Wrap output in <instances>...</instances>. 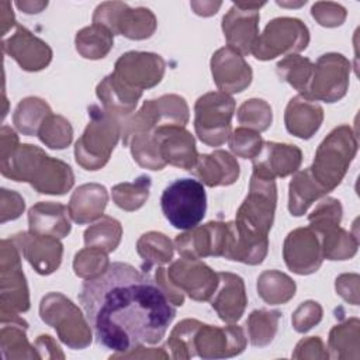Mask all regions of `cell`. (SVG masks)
<instances>
[{
    "instance_id": "ba28073f",
    "label": "cell",
    "mask_w": 360,
    "mask_h": 360,
    "mask_svg": "<svg viewBox=\"0 0 360 360\" xmlns=\"http://www.w3.org/2000/svg\"><path fill=\"white\" fill-rule=\"evenodd\" d=\"M160 207L165 218L177 229L197 226L207 211V195L201 181L177 179L162 193Z\"/></svg>"
},
{
    "instance_id": "f5cc1de1",
    "label": "cell",
    "mask_w": 360,
    "mask_h": 360,
    "mask_svg": "<svg viewBox=\"0 0 360 360\" xmlns=\"http://www.w3.org/2000/svg\"><path fill=\"white\" fill-rule=\"evenodd\" d=\"M25 208L24 198L13 190L1 188L0 190V222L17 219Z\"/></svg>"
},
{
    "instance_id": "4316f807",
    "label": "cell",
    "mask_w": 360,
    "mask_h": 360,
    "mask_svg": "<svg viewBox=\"0 0 360 360\" xmlns=\"http://www.w3.org/2000/svg\"><path fill=\"white\" fill-rule=\"evenodd\" d=\"M142 93L122 83L114 73L107 75L96 87L101 107L121 122L134 114Z\"/></svg>"
},
{
    "instance_id": "1f68e13d",
    "label": "cell",
    "mask_w": 360,
    "mask_h": 360,
    "mask_svg": "<svg viewBox=\"0 0 360 360\" xmlns=\"http://www.w3.org/2000/svg\"><path fill=\"white\" fill-rule=\"evenodd\" d=\"M329 357L338 360H357L360 357V321L349 318L335 325L328 338Z\"/></svg>"
},
{
    "instance_id": "c3c4849f",
    "label": "cell",
    "mask_w": 360,
    "mask_h": 360,
    "mask_svg": "<svg viewBox=\"0 0 360 360\" xmlns=\"http://www.w3.org/2000/svg\"><path fill=\"white\" fill-rule=\"evenodd\" d=\"M108 253L96 248H83L75 255L73 271L77 277L90 280L101 276L110 267Z\"/></svg>"
},
{
    "instance_id": "4dcf8cb0",
    "label": "cell",
    "mask_w": 360,
    "mask_h": 360,
    "mask_svg": "<svg viewBox=\"0 0 360 360\" xmlns=\"http://www.w3.org/2000/svg\"><path fill=\"white\" fill-rule=\"evenodd\" d=\"M326 194L328 191L315 180L309 167L295 172L288 184V211L294 217H301L312 202Z\"/></svg>"
},
{
    "instance_id": "cb8c5ba5",
    "label": "cell",
    "mask_w": 360,
    "mask_h": 360,
    "mask_svg": "<svg viewBox=\"0 0 360 360\" xmlns=\"http://www.w3.org/2000/svg\"><path fill=\"white\" fill-rule=\"evenodd\" d=\"M153 135L166 165L188 172L194 167L198 158L195 139L184 127H160L155 129Z\"/></svg>"
},
{
    "instance_id": "3957f363",
    "label": "cell",
    "mask_w": 360,
    "mask_h": 360,
    "mask_svg": "<svg viewBox=\"0 0 360 360\" xmlns=\"http://www.w3.org/2000/svg\"><path fill=\"white\" fill-rule=\"evenodd\" d=\"M0 172L14 181L28 183L39 194L63 195L75 183L68 163L48 156L31 143H20L8 156L0 159Z\"/></svg>"
},
{
    "instance_id": "94428289",
    "label": "cell",
    "mask_w": 360,
    "mask_h": 360,
    "mask_svg": "<svg viewBox=\"0 0 360 360\" xmlns=\"http://www.w3.org/2000/svg\"><path fill=\"white\" fill-rule=\"evenodd\" d=\"M0 24H1V35L6 37L8 30H11L15 24L14 13L11 10V3L1 1L0 3Z\"/></svg>"
},
{
    "instance_id": "30bf717a",
    "label": "cell",
    "mask_w": 360,
    "mask_h": 360,
    "mask_svg": "<svg viewBox=\"0 0 360 360\" xmlns=\"http://www.w3.org/2000/svg\"><path fill=\"white\" fill-rule=\"evenodd\" d=\"M235 112V100L222 91H210L194 104V129L207 146H221L228 141Z\"/></svg>"
},
{
    "instance_id": "2e32d148",
    "label": "cell",
    "mask_w": 360,
    "mask_h": 360,
    "mask_svg": "<svg viewBox=\"0 0 360 360\" xmlns=\"http://www.w3.org/2000/svg\"><path fill=\"white\" fill-rule=\"evenodd\" d=\"M165 70L166 62L160 55L129 51L117 59L112 73L127 86L143 91L159 84L165 76Z\"/></svg>"
},
{
    "instance_id": "e0dca14e",
    "label": "cell",
    "mask_w": 360,
    "mask_h": 360,
    "mask_svg": "<svg viewBox=\"0 0 360 360\" xmlns=\"http://www.w3.org/2000/svg\"><path fill=\"white\" fill-rule=\"evenodd\" d=\"M248 338L240 326H212L200 323L194 335L195 356L201 359H226L240 354L246 349Z\"/></svg>"
},
{
    "instance_id": "484cf974",
    "label": "cell",
    "mask_w": 360,
    "mask_h": 360,
    "mask_svg": "<svg viewBox=\"0 0 360 360\" xmlns=\"http://www.w3.org/2000/svg\"><path fill=\"white\" fill-rule=\"evenodd\" d=\"M200 181L208 187L231 186L240 173L239 163L233 155L226 150H214L198 155L194 167L190 170Z\"/></svg>"
},
{
    "instance_id": "ac0fdd59",
    "label": "cell",
    "mask_w": 360,
    "mask_h": 360,
    "mask_svg": "<svg viewBox=\"0 0 360 360\" xmlns=\"http://www.w3.org/2000/svg\"><path fill=\"white\" fill-rule=\"evenodd\" d=\"M228 236V222L210 221L177 235L173 245L181 257L202 259L224 256Z\"/></svg>"
},
{
    "instance_id": "7bdbcfd3",
    "label": "cell",
    "mask_w": 360,
    "mask_h": 360,
    "mask_svg": "<svg viewBox=\"0 0 360 360\" xmlns=\"http://www.w3.org/2000/svg\"><path fill=\"white\" fill-rule=\"evenodd\" d=\"M153 132L135 134L129 136L124 145L129 146L134 160L141 167L149 169V170H162L166 166V163L160 158Z\"/></svg>"
},
{
    "instance_id": "681fc988",
    "label": "cell",
    "mask_w": 360,
    "mask_h": 360,
    "mask_svg": "<svg viewBox=\"0 0 360 360\" xmlns=\"http://www.w3.org/2000/svg\"><path fill=\"white\" fill-rule=\"evenodd\" d=\"M228 145L235 156L243 159H253L260 152L263 139L260 136V132L250 128L238 127L229 134Z\"/></svg>"
},
{
    "instance_id": "db71d44e",
    "label": "cell",
    "mask_w": 360,
    "mask_h": 360,
    "mask_svg": "<svg viewBox=\"0 0 360 360\" xmlns=\"http://www.w3.org/2000/svg\"><path fill=\"white\" fill-rule=\"evenodd\" d=\"M292 359H311V360H326L329 359V352L326 350L325 343L319 336H309L301 339L294 352H292Z\"/></svg>"
},
{
    "instance_id": "ee69618b",
    "label": "cell",
    "mask_w": 360,
    "mask_h": 360,
    "mask_svg": "<svg viewBox=\"0 0 360 360\" xmlns=\"http://www.w3.org/2000/svg\"><path fill=\"white\" fill-rule=\"evenodd\" d=\"M197 319H183L170 332L166 342V347L170 350V357L176 360H187L195 356L194 335L200 326Z\"/></svg>"
},
{
    "instance_id": "277c9868",
    "label": "cell",
    "mask_w": 360,
    "mask_h": 360,
    "mask_svg": "<svg viewBox=\"0 0 360 360\" xmlns=\"http://www.w3.org/2000/svg\"><path fill=\"white\" fill-rule=\"evenodd\" d=\"M87 114L89 124L75 143V159L84 170L94 172L110 160L121 136V121L97 104L89 105Z\"/></svg>"
},
{
    "instance_id": "11a10c76",
    "label": "cell",
    "mask_w": 360,
    "mask_h": 360,
    "mask_svg": "<svg viewBox=\"0 0 360 360\" xmlns=\"http://www.w3.org/2000/svg\"><path fill=\"white\" fill-rule=\"evenodd\" d=\"M359 283L360 277L356 273H343L335 280V290L346 302L359 305Z\"/></svg>"
},
{
    "instance_id": "d590c367",
    "label": "cell",
    "mask_w": 360,
    "mask_h": 360,
    "mask_svg": "<svg viewBox=\"0 0 360 360\" xmlns=\"http://www.w3.org/2000/svg\"><path fill=\"white\" fill-rule=\"evenodd\" d=\"M52 114L48 103L39 97L31 96L22 98L13 114V122L18 132L27 136L38 135L44 120Z\"/></svg>"
},
{
    "instance_id": "603a6c76",
    "label": "cell",
    "mask_w": 360,
    "mask_h": 360,
    "mask_svg": "<svg viewBox=\"0 0 360 360\" xmlns=\"http://www.w3.org/2000/svg\"><path fill=\"white\" fill-rule=\"evenodd\" d=\"M253 173L262 179L274 180L298 172L302 163V152L291 143L263 141L260 152L252 159Z\"/></svg>"
},
{
    "instance_id": "d6986e66",
    "label": "cell",
    "mask_w": 360,
    "mask_h": 360,
    "mask_svg": "<svg viewBox=\"0 0 360 360\" xmlns=\"http://www.w3.org/2000/svg\"><path fill=\"white\" fill-rule=\"evenodd\" d=\"M283 259L288 270L295 274L315 273L323 262L319 235L309 226L292 229L284 239Z\"/></svg>"
},
{
    "instance_id": "91938a15",
    "label": "cell",
    "mask_w": 360,
    "mask_h": 360,
    "mask_svg": "<svg viewBox=\"0 0 360 360\" xmlns=\"http://www.w3.org/2000/svg\"><path fill=\"white\" fill-rule=\"evenodd\" d=\"M20 145L18 135L14 129L3 125L0 129V159L8 156Z\"/></svg>"
},
{
    "instance_id": "816d5d0a",
    "label": "cell",
    "mask_w": 360,
    "mask_h": 360,
    "mask_svg": "<svg viewBox=\"0 0 360 360\" xmlns=\"http://www.w3.org/2000/svg\"><path fill=\"white\" fill-rule=\"evenodd\" d=\"M322 315H323V309L321 304L316 301L308 300L300 304V307L292 312V316H291L292 328L298 333H305L321 322Z\"/></svg>"
},
{
    "instance_id": "d6a6232c",
    "label": "cell",
    "mask_w": 360,
    "mask_h": 360,
    "mask_svg": "<svg viewBox=\"0 0 360 360\" xmlns=\"http://www.w3.org/2000/svg\"><path fill=\"white\" fill-rule=\"evenodd\" d=\"M75 45L79 55L84 59H103L114 46V34L104 25L93 22L77 31Z\"/></svg>"
},
{
    "instance_id": "6f0895ef",
    "label": "cell",
    "mask_w": 360,
    "mask_h": 360,
    "mask_svg": "<svg viewBox=\"0 0 360 360\" xmlns=\"http://www.w3.org/2000/svg\"><path fill=\"white\" fill-rule=\"evenodd\" d=\"M170 354L165 347H143L138 346L122 353H114L110 359H169Z\"/></svg>"
},
{
    "instance_id": "7402d4cb",
    "label": "cell",
    "mask_w": 360,
    "mask_h": 360,
    "mask_svg": "<svg viewBox=\"0 0 360 360\" xmlns=\"http://www.w3.org/2000/svg\"><path fill=\"white\" fill-rule=\"evenodd\" d=\"M3 52L27 72H39L52 60L51 46L22 25H15L14 32L3 39Z\"/></svg>"
},
{
    "instance_id": "e575fe53",
    "label": "cell",
    "mask_w": 360,
    "mask_h": 360,
    "mask_svg": "<svg viewBox=\"0 0 360 360\" xmlns=\"http://www.w3.org/2000/svg\"><path fill=\"white\" fill-rule=\"evenodd\" d=\"M295 281L278 270H266L257 277V294L270 305H281L295 295Z\"/></svg>"
},
{
    "instance_id": "f546056e",
    "label": "cell",
    "mask_w": 360,
    "mask_h": 360,
    "mask_svg": "<svg viewBox=\"0 0 360 360\" xmlns=\"http://www.w3.org/2000/svg\"><path fill=\"white\" fill-rule=\"evenodd\" d=\"M108 202V191L98 183H86L79 186L69 200V215L79 224H90L100 219Z\"/></svg>"
},
{
    "instance_id": "bcb514c9",
    "label": "cell",
    "mask_w": 360,
    "mask_h": 360,
    "mask_svg": "<svg viewBox=\"0 0 360 360\" xmlns=\"http://www.w3.org/2000/svg\"><path fill=\"white\" fill-rule=\"evenodd\" d=\"M236 118L240 127L263 132L271 125L273 111L267 101L262 98H249L239 105Z\"/></svg>"
},
{
    "instance_id": "680465c9",
    "label": "cell",
    "mask_w": 360,
    "mask_h": 360,
    "mask_svg": "<svg viewBox=\"0 0 360 360\" xmlns=\"http://www.w3.org/2000/svg\"><path fill=\"white\" fill-rule=\"evenodd\" d=\"M39 359H65V353L49 335H39L34 342Z\"/></svg>"
},
{
    "instance_id": "d4e9b609",
    "label": "cell",
    "mask_w": 360,
    "mask_h": 360,
    "mask_svg": "<svg viewBox=\"0 0 360 360\" xmlns=\"http://www.w3.org/2000/svg\"><path fill=\"white\" fill-rule=\"evenodd\" d=\"M210 302L221 321L226 323L238 322L248 305L243 278L229 271L218 273V287Z\"/></svg>"
},
{
    "instance_id": "f1b7e54d",
    "label": "cell",
    "mask_w": 360,
    "mask_h": 360,
    "mask_svg": "<svg viewBox=\"0 0 360 360\" xmlns=\"http://www.w3.org/2000/svg\"><path fill=\"white\" fill-rule=\"evenodd\" d=\"M69 210L60 202L39 201L28 210V226L31 232L62 239L70 233Z\"/></svg>"
},
{
    "instance_id": "44dd1931",
    "label": "cell",
    "mask_w": 360,
    "mask_h": 360,
    "mask_svg": "<svg viewBox=\"0 0 360 360\" xmlns=\"http://www.w3.org/2000/svg\"><path fill=\"white\" fill-rule=\"evenodd\" d=\"M210 65L214 83L222 93H242L252 83V68L240 53L229 46L217 49L211 56Z\"/></svg>"
},
{
    "instance_id": "f907efd6",
    "label": "cell",
    "mask_w": 360,
    "mask_h": 360,
    "mask_svg": "<svg viewBox=\"0 0 360 360\" xmlns=\"http://www.w3.org/2000/svg\"><path fill=\"white\" fill-rule=\"evenodd\" d=\"M311 15L319 25L326 28H335L340 27L345 22L347 11L339 3L316 1L311 7Z\"/></svg>"
},
{
    "instance_id": "836d02e7",
    "label": "cell",
    "mask_w": 360,
    "mask_h": 360,
    "mask_svg": "<svg viewBox=\"0 0 360 360\" xmlns=\"http://www.w3.org/2000/svg\"><path fill=\"white\" fill-rule=\"evenodd\" d=\"M136 252L143 260L142 270L149 271L152 266H162L173 259L174 245L165 233L149 231L139 236L136 242Z\"/></svg>"
},
{
    "instance_id": "6da1fadb",
    "label": "cell",
    "mask_w": 360,
    "mask_h": 360,
    "mask_svg": "<svg viewBox=\"0 0 360 360\" xmlns=\"http://www.w3.org/2000/svg\"><path fill=\"white\" fill-rule=\"evenodd\" d=\"M79 301L97 342L115 353L160 342L176 316L156 280L121 262L86 280Z\"/></svg>"
},
{
    "instance_id": "9f6ffc18",
    "label": "cell",
    "mask_w": 360,
    "mask_h": 360,
    "mask_svg": "<svg viewBox=\"0 0 360 360\" xmlns=\"http://www.w3.org/2000/svg\"><path fill=\"white\" fill-rule=\"evenodd\" d=\"M155 280L158 283V285L162 288V291L165 292V295L167 297V300L174 305V307H181L184 304V292L180 291L177 287H174L166 273L165 267H159L155 273Z\"/></svg>"
},
{
    "instance_id": "ab89813d",
    "label": "cell",
    "mask_w": 360,
    "mask_h": 360,
    "mask_svg": "<svg viewBox=\"0 0 360 360\" xmlns=\"http://www.w3.org/2000/svg\"><path fill=\"white\" fill-rule=\"evenodd\" d=\"M150 184V177L146 174L138 176L134 181L115 184L111 190L112 201L118 208L124 211H136L149 198Z\"/></svg>"
},
{
    "instance_id": "60d3db41",
    "label": "cell",
    "mask_w": 360,
    "mask_h": 360,
    "mask_svg": "<svg viewBox=\"0 0 360 360\" xmlns=\"http://www.w3.org/2000/svg\"><path fill=\"white\" fill-rule=\"evenodd\" d=\"M323 259L349 260L357 253L359 239L352 232L338 226L319 236Z\"/></svg>"
},
{
    "instance_id": "7dc6e473",
    "label": "cell",
    "mask_w": 360,
    "mask_h": 360,
    "mask_svg": "<svg viewBox=\"0 0 360 360\" xmlns=\"http://www.w3.org/2000/svg\"><path fill=\"white\" fill-rule=\"evenodd\" d=\"M343 208L338 198L322 197L315 210L309 214V228L314 229L319 236L338 228L342 221Z\"/></svg>"
},
{
    "instance_id": "7c38bea8",
    "label": "cell",
    "mask_w": 360,
    "mask_h": 360,
    "mask_svg": "<svg viewBox=\"0 0 360 360\" xmlns=\"http://www.w3.org/2000/svg\"><path fill=\"white\" fill-rule=\"evenodd\" d=\"M93 22L104 25L114 35H122L134 41L150 38L158 27V20L149 8H131L121 1L98 4L93 14Z\"/></svg>"
},
{
    "instance_id": "4fadbf2b",
    "label": "cell",
    "mask_w": 360,
    "mask_h": 360,
    "mask_svg": "<svg viewBox=\"0 0 360 360\" xmlns=\"http://www.w3.org/2000/svg\"><path fill=\"white\" fill-rule=\"evenodd\" d=\"M352 65L338 52L323 53L314 63L312 77L305 97L314 101L335 103L343 98L349 89Z\"/></svg>"
},
{
    "instance_id": "b9f144b4",
    "label": "cell",
    "mask_w": 360,
    "mask_h": 360,
    "mask_svg": "<svg viewBox=\"0 0 360 360\" xmlns=\"http://www.w3.org/2000/svg\"><path fill=\"white\" fill-rule=\"evenodd\" d=\"M314 63L300 55H288L277 63L278 77L294 87L300 94H305L312 77Z\"/></svg>"
},
{
    "instance_id": "8992f818",
    "label": "cell",
    "mask_w": 360,
    "mask_h": 360,
    "mask_svg": "<svg viewBox=\"0 0 360 360\" xmlns=\"http://www.w3.org/2000/svg\"><path fill=\"white\" fill-rule=\"evenodd\" d=\"M30 309V292L21 267V253L11 238L0 242V319L1 325L28 323L20 316Z\"/></svg>"
},
{
    "instance_id": "83f0119b",
    "label": "cell",
    "mask_w": 360,
    "mask_h": 360,
    "mask_svg": "<svg viewBox=\"0 0 360 360\" xmlns=\"http://www.w3.org/2000/svg\"><path fill=\"white\" fill-rule=\"evenodd\" d=\"M322 121L323 108L302 94L292 97L284 111L285 129L300 139L312 138L321 128Z\"/></svg>"
},
{
    "instance_id": "74e56055",
    "label": "cell",
    "mask_w": 360,
    "mask_h": 360,
    "mask_svg": "<svg viewBox=\"0 0 360 360\" xmlns=\"http://www.w3.org/2000/svg\"><path fill=\"white\" fill-rule=\"evenodd\" d=\"M281 312L277 309H255L246 321V330L250 345L264 347L270 345L277 333Z\"/></svg>"
},
{
    "instance_id": "8fae6325",
    "label": "cell",
    "mask_w": 360,
    "mask_h": 360,
    "mask_svg": "<svg viewBox=\"0 0 360 360\" xmlns=\"http://www.w3.org/2000/svg\"><path fill=\"white\" fill-rule=\"evenodd\" d=\"M309 44V30L298 18L277 17L259 35L252 53L259 60H271L280 55H297Z\"/></svg>"
},
{
    "instance_id": "52a82bcc",
    "label": "cell",
    "mask_w": 360,
    "mask_h": 360,
    "mask_svg": "<svg viewBox=\"0 0 360 360\" xmlns=\"http://www.w3.org/2000/svg\"><path fill=\"white\" fill-rule=\"evenodd\" d=\"M39 316L56 330L58 338L68 347L82 350L93 340L91 325L80 308L60 292H48L39 302Z\"/></svg>"
},
{
    "instance_id": "6125c7cd",
    "label": "cell",
    "mask_w": 360,
    "mask_h": 360,
    "mask_svg": "<svg viewBox=\"0 0 360 360\" xmlns=\"http://www.w3.org/2000/svg\"><path fill=\"white\" fill-rule=\"evenodd\" d=\"M221 6H222L221 1H191L190 3V7L194 10V13L201 17L214 15Z\"/></svg>"
},
{
    "instance_id": "f35d334b",
    "label": "cell",
    "mask_w": 360,
    "mask_h": 360,
    "mask_svg": "<svg viewBox=\"0 0 360 360\" xmlns=\"http://www.w3.org/2000/svg\"><path fill=\"white\" fill-rule=\"evenodd\" d=\"M28 326L20 323L3 325L0 330V347L3 357L7 360L39 359L35 346H31L25 330Z\"/></svg>"
},
{
    "instance_id": "8d00e7d4",
    "label": "cell",
    "mask_w": 360,
    "mask_h": 360,
    "mask_svg": "<svg viewBox=\"0 0 360 360\" xmlns=\"http://www.w3.org/2000/svg\"><path fill=\"white\" fill-rule=\"evenodd\" d=\"M84 245L100 249L105 253L114 252L122 238V226L118 219L103 215L84 231Z\"/></svg>"
},
{
    "instance_id": "9c48e42d",
    "label": "cell",
    "mask_w": 360,
    "mask_h": 360,
    "mask_svg": "<svg viewBox=\"0 0 360 360\" xmlns=\"http://www.w3.org/2000/svg\"><path fill=\"white\" fill-rule=\"evenodd\" d=\"M190 118L187 101L179 94H163L148 100L121 122L122 143L135 134H150L160 127H186Z\"/></svg>"
},
{
    "instance_id": "f6af8a7d",
    "label": "cell",
    "mask_w": 360,
    "mask_h": 360,
    "mask_svg": "<svg viewBox=\"0 0 360 360\" xmlns=\"http://www.w3.org/2000/svg\"><path fill=\"white\" fill-rule=\"evenodd\" d=\"M38 138L51 149H65L72 143L73 128L65 117L49 114L38 131Z\"/></svg>"
},
{
    "instance_id": "be15d7a7",
    "label": "cell",
    "mask_w": 360,
    "mask_h": 360,
    "mask_svg": "<svg viewBox=\"0 0 360 360\" xmlns=\"http://www.w3.org/2000/svg\"><path fill=\"white\" fill-rule=\"evenodd\" d=\"M15 6L25 14H38L48 6V1H15Z\"/></svg>"
},
{
    "instance_id": "7a4b0ae2",
    "label": "cell",
    "mask_w": 360,
    "mask_h": 360,
    "mask_svg": "<svg viewBox=\"0 0 360 360\" xmlns=\"http://www.w3.org/2000/svg\"><path fill=\"white\" fill-rule=\"evenodd\" d=\"M276 205V181L252 174L248 195L239 205L235 221L228 222L222 257L250 266L260 264L267 256Z\"/></svg>"
},
{
    "instance_id": "ffe728a7",
    "label": "cell",
    "mask_w": 360,
    "mask_h": 360,
    "mask_svg": "<svg viewBox=\"0 0 360 360\" xmlns=\"http://www.w3.org/2000/svg\"><path fill=\"white\" fill-rule=\"evenodd\" d=\"M21 256L41 276L56 271L62 263L63 245L55 236L39 235L35 232H18L11 236Z\"/></svg>"
},
{
    "instance_id": "5bb4252c",
    "label": "cell",
    "mask_w": 360,
    "mask_h": 360,
    "mask_svg": "<svg viewBox=\"0 0 360 360\" xmlns=\"http://www.w3.org/2000/svg\"><path fill=\"white\" fill-rule=\"evenodd\" d=\"M170 283L191 300L210 301L218 287V273L200 259L179 257L166 269Z\"/></svg>"
},
{
    "instance_id": "e7e4bbea",
    "label": "cell",
    "mask_w": 360,
    "mask_h": 360,
    "mask_svg": "<svg viewBox=\"0 0 360 360\" xmlns=\"http://www.w3.org/2000/svg\"><path fill=\"white\" fill-rule=\"evenodd\" d=\"M307 1H300V3H285V1H277L278 6H283V7H300V6H304Z\"/></svg>"
},
{
    "instance_id": "5b68a950",
    "label": "cell",
    "mask_w": 360,
    "mask_h": 360,
    "mask_svg": "<svg viewBox=\"0 0 360 360\" xmlns=\"http://www.w3.org/2000/svg\"><path fill=\"white\" fill-rule=\"evenodd\" d=\"M356 153L357 138L353 128L346 124L339 125L319 143L309 170L315 180L330 193L342 183Z\"/></svg>"
},
{
    "instance_id": "9a60e30c",
    "label": "cell",
    "mask_w": 360,
    "mask_h": 360,
    "mask_svg": "<svg viewBox=\"0 0 360 360\" xmlns=\"http://www.w3.org/2000/svg\"><path fill=\"white\" fill-rule=\"evenodd\" d=\"M266 3H235L222 18L226 44L238 53L249 55L259 38V10Z\"/></svg>"
}]
</instances>
